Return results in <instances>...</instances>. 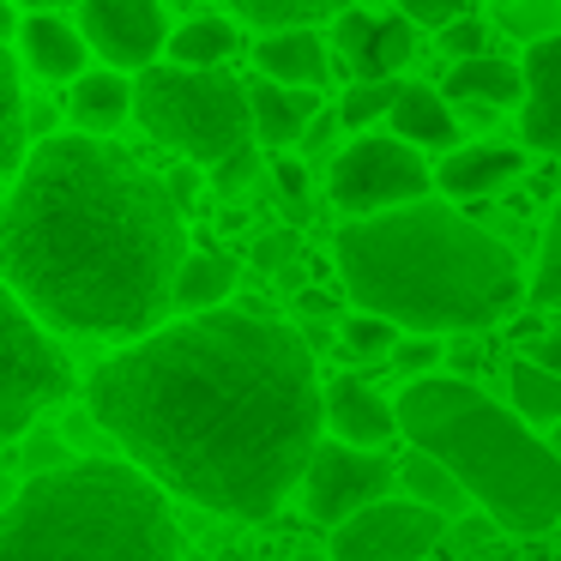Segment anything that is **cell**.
Here are the masks:
<instances>
[{
	"label": "cell",
	"instance_id": "60d3db41",
	"mask_svg": "<svg viewBox=\"0 0 561 561\" xmlns=\"http://www.w3.org/2000/svg\"><path fill=\"white\" fill-rule=\"evenodd\" d=\"M224 561H242V556H236V549H230V556H224Z\"/></svg>",
	"mask_w": 561,
	"mask_h": 561
},
{
	"label": "cell",
	"instance_id": "9a60e30c",
	"mask_svg": "<svg viewBox=\"0 0 561 561\" xmlns=\"http://www.w3.org/2000/svg\"><path fill=\"white\" fill-rule=\"evenodd\" d=\"M19 49H25V67L37 79H79L85 73V61H91V49H85V37L73 31V19L67 13H25L19 19Z\"/></svg>",
	"mask_w": 561,
	"mask_h": 561
},
{
	"label": "cell",
	"instance_id": "cb8c5ba5",
	"mask_svg": "<svg viewBox=\"0 0 561 561\" xmlns=\"http://www.w3.org/2000/svg\"><path fill=\"white\" fill-rule=\"evenodd\" d=\"M236 19H242L254 37H290V31L332 25L339 7H327V0H236Z\"/></svg>",
	"mask_w": 561,
	"mask_h": 561
},
{
	"label": "cell",
	"instance_id": "5b68a950",
	"mask_svg": "<svg viewBox=\"0 0 561 561\" xmlns=\"http://www.w3.org/2000/svg\"><path fill=\"white\" fill-rule=\"evenodd\" d=\"M0 561H182V537L158 483L127 459H73L7 501Z\"/></svg>",
	"mask_w": 561,
	"mask_h": 561
},
{
	"label": "cell",
	"instance_id": "603a6c76",
	"mask_svg": "<svg viewBox=\"0 0 561 561\" xmlns=\"http://www.w3.org/2000/svg\"><path fill=\"white\" fill-rule=\"evenodd\" d=\"M519 67L513 61H501V55H477V61H459L447 73V98H459V103H477V110H513L519 103Z\"/></svg>",
	"mask_w": 561,
	"mask_h": 561
},
{
	"label": "cell",
	"instance_id": "8fae6325",
	"mask_svg": "<svg viewBox=\"0 0 561 561\" xmlns=\"http://www.w3.org/2000/svg\"><path fill=\"white\" fill-rule=\"evenodd\" d=\"M440 531H447V519H435V513L411 507V501H380L332 531L327 561H423L440 543Z\"/></svg>",
	"mask_w": 561,
	"mask_h": 561
},
{
	"label": "cell",
	"instance_id": "4316f807",
	"mask_svg": "<svg viewBox=\"0 0 561 561\" xmlns=\"http://www.w3.org/2000/svg\"><path fill=\"white\" fill-rule=\"evenodd\" d=\"M399 477H404V489H411V507L435 513V519H453V513H465V507H471V501L459 495V483H453V477L440 471L435 459H423V453H411Z\"/></svg>",
	"mask_w": 561,
	"mask_h": 561
},
{
	"label": "cell",
	"instance_id": "8992f818",
	"mask_svg": "<svg viewBox=\"0 0 561 561\" xmlns=\"http://www.w3.org/2000/svg\"><path fill=\"white\" fill-rule=\"evenodd\" d=\"M134 122L158 146L182 151L187 163L218 170L224 158L254 139L248 91L230 73H182V67H146L134 79Z\"/></svg>",
	"mask_w": 561,
	"mask_h": 561
},
{
	"label": "cell",
	"instance_id": "ffe728a7",
	"mask_svg": "<svg viewBox=\"0 0 561 561\" xmlns=\"http://www.w3.org/2000/svg\"><path fill=\"white\" fill-rule=\"evenodd\" d=\"M314 115H320V91H284V85H266V79L248 91V122H254L260 146L302 139L314 127Z\"/></svg>",
	"mask_w": 561,
	"mask_h": 561
},
{
	"label": "cell",
	"instance_id": "d6a6232c",
	"mask_svg": "<svg viewBox=\"0 0 561 561\" xmlns=\"http://www.w3.org/2000/svg\"><path fill=\"white\" fill-rule=\"evenodd\" d=\"M440 363V344L435 339H399L392 344V368H399L404 375V387H411V380H428V368Z\"/></svg>",
	"mask_w": 561,
	"mask_h": 561
},
{
	"label": "cell",
	"instance_id": "ab89813d",
	"mask_svg": "<svg viewBox=\"0 0 561 561\" xmlns=\"http://www.w3.org/2000/svg\"><path fill=\"white\" fill-rule=\"evenodd\" d=\"M296 561H327V556H296Z\"/></svg>",
	"mask_w": 561,
	"mask_h": 561
},
{
	"label": "cell",
	"instance_id": "44dd1931",
	"mask_svg": "<svg viewBox=\"0 0 561 561\" xmlns=\"http://www.w3.org/2000/svg\"><path fill=\"white\" fill-rule=\"evenodd\" d=\"M236 49H242V43H236L230 13H199V19H187V25H175L170 43H163L170 67H182V73H224V61H230Z\"/></svg>",
	"mask_w": 561,
	"mask_h": 561
},
{
	"label": "cell",
	"instance_id": "b9f144b4",
	"mask_svg": "<svg viewBox=\"0 0 561 561\" xmlns=\"http://www.w3.org/2000/svg\"><path fill=\"white\" fill-rule=\"evenodd\" d=\"M543 561H556V556H543Z\"/></svg>",
	"mask_w": 561,
	"mask_h": 561
},
{
	"label": "cell",
	"instance_id": "ba28073f",
	"mask_svg": "<svg viewBox=\"0 0 561 561\" xmlns=\"http://www.w3.org/2000/svg\"><path fill=\"white\" fill-rule=\"evenodd\" d=\"M428 163L423 151L399 146L387 134H363L351 151L332 158V175H327V194L332 206L344 211V224L356 218H380V211H399V206H416L428 194Z\"/></svg>",
	"mask_w": 561,
	"mask_h": 561
},
{
	"label": "cell",
	"instance_id": "836d02e7",
	"mask_svg": "<svg viewBox=\"0 0 561 561\" xmlns=\"http://www.w3.org/2000/svg\"><path fill=\"white\" fill-rule=\"evenodd\" d=\"M440 49L453 55V67H459V61H477V55L489 49V31H483V19H471V13H465L459 25H447V31H440Z\"/></svg>",
	"mask_w": 561,
	"mask_h": 561
},
{
	"label": "cell",
	"instance_id": "74e56055",
	"mask_svg": "<svg viewBox=\"0 0 561 561\" xmlns=\"http://www.w3.org/2000/svg\"><path fill=\"white\" fill-rule=\"evenodd\" d=\"M260 260H266V266H278V260H290V236H272V242L260 248Z\"/></svg>",
	"mask_w": 561,
	"mask_h": 561
},
{
	"label": "cell",
	"instance_id": "52a82bcc",
	"mask_svg": "<svg viewBox=\"0 0 561 561\" xmlns=\"http://www.w3.org/2000/svg\"><path fill=\"white\" fill-rule=\"evenodd\" d=\"M73 392V363L67 351L13 302L0 284V440H19L43 411Z\"/></svg>",
	"mask_w": 561,
	"mask_h": 561
},
{
	"label": "cell",
	"instance_id": "8d00e7d4",
	"mask_svg": "<svg viewBox=\"0 0 561 561\" xmlns=\"http://www.w3.org/2000/svg\"><path fill=\"white\" fill-rule=\"evenodd\" d=\"M278 187H284V199H290V206H302V187H308L302 163H290V158H284V163H278Z\"/></svg>",
	"mask_w": 561,
	"mask_h": 561
},
{
	"label": "cell",
	"instance_id": "277c9868",
	"mask_svg": "<svg viewBox=\"0 0 561 561\" xmlns=\"http://www.w3.org/2000/svg\"><path fill=\"white\" fill-rule=\"evenodd\" d=\"M392 423L423 459L459 483L465 501L489 513L513 537H543L561 519V459L543 435L519 423L471 380L428 375L399 392Z\"/></svg>",
	"mask_w": 561,
	"mask_h": 561
},
{
	"label": "cell",
	"instance_id": "2e32d148",
	"mask_svg": "<svg viewBox=\"0 0 561 561\" xmlns=\"http://www.w3.org/2000/svg\"><path fill=\"white\" fill-rule=\"evenodd\" d=\"M254 61H260V79H266V85H284V91H320L332 73V55H327V37H320V31L260 37Z\"/></svg>",
	"mask_w": 561,
	"mask_h": 561
},
{
	"label": "cell",
	"instance_id": "ac0fdd59",
	"mask_svg": "<svg viewBox=\"0 0 561 561\" xmlns=\"http://www.w3.org/2000/svg\"><path fill=\"white\" fill-rule=\"evenodd\" d=\"M519 170H525L519 146H459V151H447L435 182L447 187L453 199H483V194H495L501 182H513Z\"/></svg>",
	"mask_w": 561,
	"mask_h": 561
},
{
	"label": "cell",
	"instance_id": "7402d4cb",
	"mask_svg": "<svg viewBox=\"0 0 561 561\" xmlns=\"http://www.w3.org/2000/svg\"><path fill=\"white\" fill-rule=\"evenodd\" d=\"M230 290H236V260L224 254V248H206V254L182 260L175 290H170V308H182V320L187 314H211V308H224Z\"/></svg>",
	"mask_w": 561,
	"mask_h": 561
},
{
	"label": "cell",
	"instance_id": "e0dca14e",
	"mask_svg": "<svg viewBox=\"0 0 561 561\" xmlns=\"http://www.w3.org/2000/svg\"><path fill=\"white\" fill-rule=\"evenodd\" d=\"M67 110H73V134L110 139L115 127L134 115V79L110 73V67H98V73H79V79H73V98H67Z\"/></svg>",
	"mask_w": 561,
	"mask_h": 561
},
{
	"label": "cell",
	"instance_id": "4fadbf2b",
	"mask_svg": "<svg viewBox=\"0 0 561 561\" xmlns=\"http://www.w3.org/2000/svg\"><path fill=\"white\" fill-rule=\"evenodd\" d=\"M519 85V139L543 158H561V31L525 49Z\"/></svg>",
	"mask_w": 561,
	"mask_h": 561
},
{
	"label": "cell",
	"instance_id": "30bf717a",
	"mask_svg": "<svg viewBox=\"0 0 561 561\" xmlns=\"http://www.w3.org/2000/svg\"><path fill=\"white\" fill-rule=\"evenodd\" d=\"M67 19L85 37V49L103 55L110 73H122V79L158 67L163 43H170V13L151 7V0H91V7H79Z\"/></svg>",
	"mask_w": 561,
	"mask_h": 561
},
{
	"label": "cell",
	"instance_id": "3957f363",
	"mask_svg": "<svg viewBox=\"0 0 561 561\" xmlns=\"http://www.w3.org/2000/svg\"><path fill=\"white\" fill-rule=\"evenodd\" d=\"M332 260L356 314L387 320L392 332H489L525 302L513 248L447 199L344 224Z\"/></svg>",
	"mask_w": 561,
	"mask_h": 561
},
{
	"label": "cell",
	"instance_id": "7c38bea8",
	"mask_svg": "<svg viewBox=\"0 0 561 561\" xmlns=\"http://www.w3.org/2000/svg\"><path fill=\"white\" fill-rule=\"evenodd\" d=\"M327 55L351 85H392L399 67L416 55V31L399 13H339Z\"/></svg>",
	"mask_w": 561,
	"mask_h": 561
},
{
	"label": "cell",
	"instance_id": "1f68e13d",
	"mask_svg": "<svg viewBox=\"0 0 561 561\" xmlns=\"http://www.w3.org/2000/svg\"><path fill=\"white\" fill-rule=\"evenodd\" d=\"M399 19L411 31H447V25H459V19H465V0H404Z\"/></svg>",
	"mask_w": 561,
	"mask_h": 561
},
{
	"label": "cell",
	"instance_id": "f35d334b",
	"mask_svg": "<svg viewBox=\"0 0 561 561\" xmlns=\"http://www.w3.org/2000/svg\"><path fill=\"white\" fill-rule=\"evenodd\" d=\"M19 37V13H13V7H7V0H0V49H7V43H13Z\"/></svg>",
	"mask_w": 561,
	"mask_h": 561
},
{
	"label": "cell",
	"instance_id": "d4e9b609",
	"mask_svg": "<svg viewBox=\"0 0 561 561\" xmlns=\"http://www.w3.org/2000/svg\"><path fill=\"white\" fill-rule=\"evenodd\" d=\"M31 151V115H25V79L13 49H0V182L25 163Z\"/></svg>",
	"mask_w": 561,
	"mask_h": 561
},
{
	"label": "cell",
	"instance_id": "5bb4252c",
	"mask_svg": "<svg viewBox=\"0 0 561 561\" xmlns=\"http://www.w3.org/2000/svg\"><path fill=\"white\" fill-rule=\"evenodd\" d=\"M320 428H332L339 447H356V453H387L392 435H399L392 404L380 399L375 387L351 380V375L332 380V387H320Z\"/></svg>",
	"mask_w": 561,
	"mask_h": 561
},
{
	"label": "cell",
	"instance_id": "f1b7e54d",
	"mask_svg": "<svg viewBox=\"0 0 561 561\" xmlns=\"http://www.w3.org/2000/svg\"><path fill=\"white\" fill-rule=\"evenodd\" d=\"M339 344H344V356L368 363V356H392L399 332H392L387 320H375V314H351V320H344V332H339Z\"/></svg>",
	"mask_w": 561,
	"mask_h": 561
},
{
	"label": "cell",
	"instance_id": "484cf974",
	"mask_svg": "<svg viewBox=\"0 0 561 561\" xmlns=\"http://www.w3.org/2000/svg\"><path fill=\"white\" fill-rule=\"evenodd\" d=\"M507 392H513V416L525 428L531 423H561V375H543L537 363H513L507 368Z\"/></svg>",
	"mask_w": 561,
	"mask_h": 561
},
{
	"label": "cell",
	"instance_id": "d590c367",
	"mask_svg": "<svg viewBox=\"0 0 561 561\" xmlns=\"http://www.w3.org/2000/svg\"><path fill=\"white\" fill-rule=\"evenodd\" d=\"M525 363H537L543 375H561V332H543V339H531V356Z\"/></svg>",
	"mask_w": 561,
	"mask_h": 561
},
{
	"label": "cell",
	"instance_id": "f546056e",
	"mask_svg": "<svg viewBox=\"0 0 561 561\" xmlns=\"http://www.w3.org/2000/svg\"><path fill=\"white\" fill-rule=\"evenodd\" d=\"M531 296H537L543 308H561V206L549 211V230H543V254H537Z\"/></svg>",
	"mask_w": 561,
	"mask_h": 561
},
{
	"label": "cell",
	"instance_id": "9c48e42d",
	"mask_svg": "<svg viewBox=\"0 0 561 561\" xmlns=\"http://www.w3.org/2000/svg\"><path fill=\"white\" fill-rule=\"evenodd\" d=\"M392 459L387 453H356V447H339V440H320L314 453H308L302 465V507L314 513L320 525H332L339 531L344 519H356V513L380 507L392 489Z\"/></svg>",
	"mask_w": 561,
	"mask_h": 561
},
{
	"label": "cell",
	"instance_id": "7a4b0ae2",
	"mask_svg": "<svg viewBox=\"0 0 561 561\" xmlns=\"http://www.w3.org/2000/svg\"><path fill=\"white\" fill-rule=\"evenodd\" d=\"M187 224L170 182L110 139L49 134L0 199V284L43 332L146 339L170 314Z\"/></svg>",
	"mask_w": 561,
	"mask_h": 561
},
{
	"label": "cell",
	"instance_id": "83f0119b",
	"mask_svg": "<svg viewBox=\"0 0 561 561\" xmlns=\"http://www.w3.org/2000/svg\"><path fill=\"white\" fill-rule=\"evenodd\" d=\"M495 31L519 37L525 49L561 31V0H519V7H495Z\"/></svg>",
	"mask_w": 561,
	"mask_h": 561
},
{
	"label": "cell",
	"instance_id": "d6986e66",
	"mask_svg": "<svg viewBox=\"0 0 561 561\" xmlns=\"http://www.w3.org/2000/svg\"><path fill=\"white\" fill-rule=\"evenodd\" d=\"M392 127H399V146H459V122H453L447 98H440L435 85H411V79H399V98H392Z\"/></svg>",
	"mask_w": 561,
	"mask_h": 561
},
{
	"label": "cell",
	"instance_id": "e575fe53",
	"mask_svg": "<svg viewBox=\"0 0 561 561\" xmlns=\"http://www.w3.org/2000/svg\"><path fill=\"white\" fill-rule=\"evenodd\" d=\"M211 182H218L224 194H242V187L254 182V146H242L236 158H224L218 170H211Z\"/></svg>",
	"mask_w": 561,
	"mask_h": 561
},
{
	"label": "cell",
	"instance_id": "6da1fadb",
	"mask_svg": "<svg viewBox=\"0 0 561 561\" xmlns=\"http://www.w3.org/2000/svg\"><path fill=\"white\" fill-rule=\"evenodd\" d=\"M85 404L158 495L272 519L320 447V368L296 327L248 308L163 320L91 368Z\"/></svg>",
	"mask_w": 561,
	"mask_h": 561
},
{
	"label": "cell",
	"instance_id": "4dcf8cb0",
	"mask_svg": "<svg viewBox=\"0 0 561 561\" xmlns=\"http://www.w3.org/2000/svg\"><path fill=\"white\" fill-rule=\"evenodd\" d=\"M392 98H399V79H392V85H351V98L339 103V122L344 127H368V122H380V115L392 110Z\"/></svg>",
	"mask_w": 561,
	"mask_h": 561
}]
</instances>
